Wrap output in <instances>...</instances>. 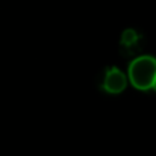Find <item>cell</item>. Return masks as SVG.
<instances>
[{"label": "cell", "instance_id": "cell-4", "mask_svg": "<svg viewBox=\"0 0 156 156\" xmlns=\"http://www.w3.org/2000/svg\"><path fill=\"white\" fill-rule=\"evenodd\" d=\"M152 88H153V90L156 91V79H155V82H153V87H152Z\"/></svg>", "mask_w": 156, "mask_h": 156}, {"label": "cell", "instance_id": "cell-2", "mask_svg": "<svg viewBox=\"0 0 156 156\" xmlns=\"http://www.w3.org/2000/svg\"><path fill=\"white\" fill-rule=\"evenodd\" d=\"M126 87H127V77H126V74L121 70H118L115 67L106 70L103 85H102V88L106 93H109V94H120V93H123L126 90Z\"/></svg>", "mask_w": 156, "mask_h": 156}, {"label": "cell", "instance_id": "cell-3", "mask_svg": "<svg viewBox=\"0 0 156 156\" xmlns=\"http://www.w3.org/2000/svg\"><path fill=\"white\" fill-rule=\"evenodd\" d=\"M136 41H138V35H136L135 30L130 29V30H126L123 34V44L124 46H133Z\"/></svg>", "mask_w": 156, "mask_h": 156}, {"label": "cell", "instance_id": "cell-1", "mask_svg": "<svg viewBox=\"0 0 156 156\" xmlns=\"http://www.w3.org/2000/svg\"><path fill=\"white\" fill-rule=\"evenodd\" d=\"M156 79V58L153 56H140L133 59L129 65V80L130 83L143 91H147L153 87Z\"/></svg>", "mask_w": 156, "mask_h": 156}]
</instances>
